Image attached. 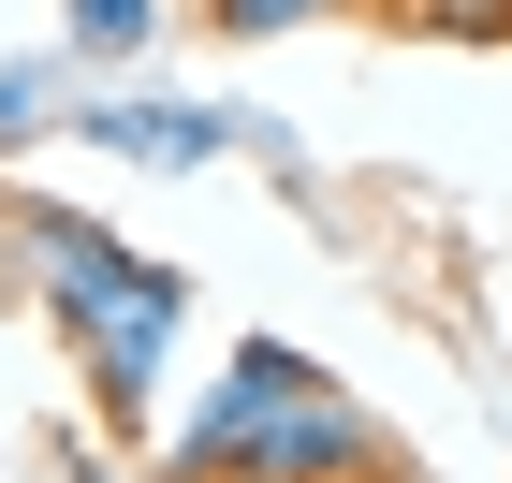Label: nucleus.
Returning a JSON list of instances; mask_svg holds the SVG:
<instances>
[{
    "mask_svg": "<svg viewBox=\"0 0 512 483\" xmlns=\"http://www.w3.org/2000/svg\"><path fill=\"white\" fill-rule=\"evenodd\" d=\"M381 469H395V425L293 337H235L220 396L161 440V483H381Z\"/></svg>",
    "mask_w": 512,
    "mask_h": 483,
    "instance_id": "f257e3e1",
    "label": "nucleus"
},
{
    "mask_svg": "<svg viewBox=\"0 0 512 483\" xmlns=\"http://www.w3.org/2000/svg\"><path fill=\"white\" fill-rule=\"evenodd\" d=\"M0 249H15L30 293L59 308V337H74V366H88V410H103V425H147L161 352H176V322H191V264H147L132 235L74 220V205H0Z\"/></svg>",
    "mask_w": 512,
    "mask_h": 483,
    "instance_id": "f03ea898",
    "label": "nucleus"
},
{
    "mask_svg": "<svg viewBox=\"0 0 512 483\" xmlns=\"http://www.w3.org/2000/svg\"><path fill=\"white\" fill-rule=\"evenodd\" d=\"M74 147H118V161H147V176H191V161L235 147V118H220V103H103V88H74Z\"/></svg>",
    "mask_w": 512,
    "mask_h": 483,
    "instance_id": "7ed1b4c3",
    "label": "nucleus"
},
{
    "mask_svg": "<svg viewBox=\"0 0 512 483\" xmlns=\"http://www.w3.org/2000/svg\"><path fill=\"white\" fill-rule=\"evenodd\" d=\"M161 44V0H59V59H88V74H132Z\"/></svg>",
    "mask_w": 512,
    "mask_h": 483,
    "instance_id": "20e7f679",
    "label": "nucleus"
},
{
    "mask_svg": "<svg viewBox=\"0 0 512 483\" xmlns=\"http://www.w3.org/2000/svg\"><path fill=\"white\" fill-rule=\"evenodd\" d=\"M59 88H74V59H30V74H0V147H30V132L59 118Z\"/></svg>",
    "mask_w": 512,
    "mask_h": 483,
    "instance_id": "39448f33",
    "label": "nucleus"
},
{
    "mask_svg": "<svg viewBox=\"0 0 512 483\" xmlns=\"http://www.w3.org/2000/svg\"><path fill=\"white\" fill-rule=\"evenodd\" d=\"M322 15H352V0H220V30H235V44H278V30H322Z\"/></svg>",
    "mask_w": 512,
    "mask_h": 483,
    "instance_id": "423d86ee",
    "label": "nucleus"
},
{
    "mask_svg": "<svg viewBox=\"0 0 512 483\" xmlns=\"http://www.w3.org/2000/svg\"><path fill=\"white\" fill-rule=\"evenodd\" d=\"M425 30H469V44H512V0H410Z\"/></svg>",
    "mask_w": 512,
    "mask_h": 483,
    "instance_id": "0eeeda50",
    "label": "nucleus"
},
{
    "mask_svg": "<svg viewBox=\"0 0 512 483\" xmlns=\"http://www.w3.org/2000/svg\"><path fill=\"white\" fill-rule=\"evenodd\" d=\"M381 483H425V469H381Z\"/></svg>",
    "mask_w": 512,
    "mask_h": 483,
    "instance_id": "6e6552de",
    "label": "nucleus"
}]
</instances>
